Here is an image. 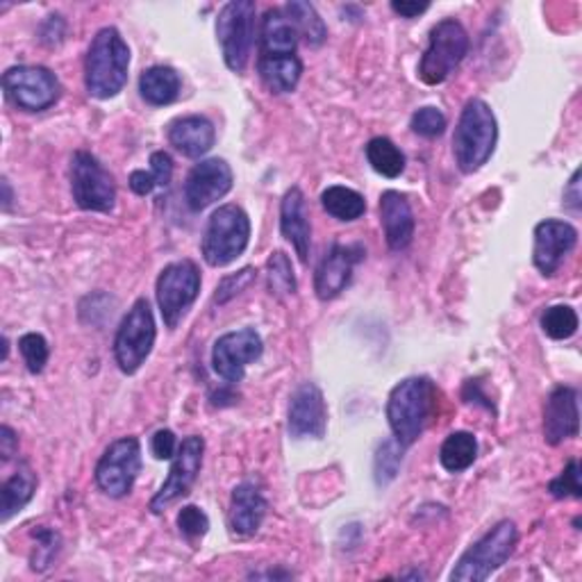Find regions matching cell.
<instances>
[{
	"label": "cell",
	"instance_id": "40",
	"mask_svg": "<svg viewBox=\"0 0 582 582\" xmlns=\"http://www.w3.org/2000/svg\"><path fill=\"white\" fill-rule=\"evenodd\" d=\"M255 278H257V272H255L253 266H246V268H242V272H237V274H233V276H226V278H223V280L218 283L214 300H216L218 305L228 303L231 298H235L237 294H242L246 287H251V285L255 283Z\"/></svg>",
	"mask_w": 582,
	"mask_h": 582
},
{
	"label": "cell",
	"instance_id": "18",
	"mask_svg": "<svg viewBox=\"0 0 582 582\" xmlns=\"http://www.w3.org/2000/svg\"><path fill=\"white\" fill-rule=\"evenodd\" d=\"M363 244H333L315 274V292L321 300L337 298L353 280L355 266L365 259Z\"/></svg>",
	"mask_w": 582,
	"mask_h": 582
},
{
	"label": "cell",
	"instance_id": "13",
	"mask_svg": "<svg viewBox=\"0 0 582 582\" xmlns=\"http://www.w3.org/2000/svg\"><path fill=\"white\" fill-rule=\"evenodd\" d=\"M203 453H205V439L198 435L185 437L183 443H177V451L173 456V464L169 471L166 482L160 487L157 494L151 501V512L162 514L177 501L190 497L194 489L198 473L203 469Z\"/></svg>",
	"mask_w": 582,
	"mask_h": 582
},
{
	"label": "cell",
	"instance_id": "44",
	"mask_svg": "<svg viewBox=\"0 0 582 582\" xmlns=\"http://www.w3.org/2000/svg\"><path fill=\"white\" fill-rule=\"evenodd\" d=\"M391 10L402 19H417L430 10V3H417V0H394Z\"/></svg>",
	"mask_w": 582,
	"mask_h": 582
},
{
	"label": "cell",
	"instance_id": "12",
	"mask_svg": "<svg viewBox=\"0 0 582 582\" xmlns=\"http://www.w3.org/2000/svg\"><path fill=\"white\" fill-rule=\"evenodd\" d=\"M142 471V443L137 437L112 441L96 464V484L110 499L127 497Z\"/></svg>",
	"mask_w": 582,
	"mask_h": 582
},
{
	"label": "cell",
	"instance_id": "34",
	"mask_svg": "<svg viewBox=\"0 0 582 582\" xmlns=\"http://www.w3.org/2000/svg\"><path fill=\"white\" fill-rule=\"evenodd\" d=\"M19 350L23 355V363H25L30 374L37 376V374H41L43 369H47L51 350H49V341L43 339V335H39V333L23 335L19 339Z\"/></svg>",
	"mask_w": 582,
	"mask_h": 582
},
{
	"label": "cell",
	"instance_id": "27",
	"mask_svg": "<svg viewBox=\"0 0 582 582\" xmlns=\"http://www.w3.org/2000/svg\"><path fill=\"white\" fill-rule=\"evenodd\" d=\"M37 476L30 464H19L14 476L3 484L0 491V521L8 523L14 514H19L34 497Z\"/></svg>",
	"mask_w": 582,
	"mask_h": 582
},
{
	"label": "cell",
	"instance_id": "45",
	"mask_svg": "<svg viewBox=\"0 0 582 582\" xmlns=\"http://www.w3.org/2000/svg\"><path fill=\"white\" fill-rule=\"evenodd\" d=\"M19 451V437L10 426L0 428V456H3V462H10Z\"/></svg>",
	"mask_w": 582,
	"mask_h": 582
},
{
	"label": "cell",
	"instance_id": "30",
	"mask_svg": "<svg viewBox=\"0 0 582 582\" xmlns=\"http://www.w3.org/2000/svg\"><path fill=\"white\" fill-rule=\"evenodd\" d=\"M324 210L337 221H357L367 212V201L360 192L344 185H333L321 194Z\"/></svg>",
	"mask_w": 582,
	"mask_h": 582
},
{
	"label": "cell",
	"instance_id": "8",
	"mask_svg": "<svg viewBox=\"0 0 582 582\" xmlns=\"http://www.w3.org/2000/svg\"><path fill=\"white\" fill-rule=\"evenodd\" d=\"M216 37L226 67L235 73H244L255 43L253 0H233V3L223 6L216 19Z\"/></svg>",
	"mask_w": 582,
	"mask_h": 582
},
{
	"label": "cell",
	"instance_id": "16",
	"mask_svg": "<svg viewBox=\"0 0 582 582\" xmlns=\"http://www.w3.org/2000/svg\"><path fill=\"white\" fill-rule=\"evenodd\" d=\"M578 244V231L566 221L547 218L537 223L534 228V248H532V262L540 268V274L551 278L558 274L562 262L571 255V251Z\"/></svg>",
	"mask_w": 582,
	"mask_h": 582
},
{
	"label": "cell",
	"instance_id": "1",
	"mask_svg": "<svg viewBox=\"0 0 582 582\" xmlns=\"http://www.w3.org/2000/svg\"><path fill=\"white\" fill-rule=\"evenodd\" d=\"M437 389L435 382L426 376H412L400 380L387 400V421L394 432V439L410 449L412 443L419 441L423 430L435 415Z\"/></svg>",
	"mask_w": 582,
	"mask_h": 582
},
{
	"label": "cell",
	"instance_id": "5",
	"mask_svg": "<svg viewBox=\"0 0 582 582\" xmlns=\"http://www.w3.org/2000/svg\"><path fill=\"white\" fill-rule=\"evenodd\" d=\"M519 542V530L514 521L506 519L491 528L482 540H478L451 571V580L458 582H482L497 573L514 553Z\"/></svg>",
	"mask_w": 582,
	"mask_h": 582
},
{
	"label": "cell",
	"instance_id": "29",
	"mask_svg": "<svg viewBox=\"0 0 582 582\" xmlns=\"http://www.w3.org/2000/svg\"><path fill=\"white\" fill-rule=\"evenodd\" d=\"M287 19L294 23L298 37L307 41V47H321L328 37V28L319 12L315 10L312 3H303V0H292V3L285 6Z\"/></svg>",
	"mask_w": 582,
	"mask_h": 582
},
{
	"label": "cell",
	"instance_id": "25",
	"mask_svg": "<svg viewBox=\"0 0 582 582\" xmlns=\"http://www.w3.org/2000/svg\"><path fill=\"white\" fill-rule=\"evenodd\" d=\"M257 73L264 82V86L272 94H292L300 82L303 75V62L298 55H285V58H259L257 60Z\"/></svg>",
	"mask_w": 582,
	"mask_h": 582
},
{
	"label": "cell",
	"instance_id": "28",
	"mask_svg": "<svg viewBox=\"0 0 582 582\" xmlns=\"http://www.w3.org/2000/svg\"><path fill=\"white\" fill-rule=\"evenodd\" d=\"M478 458V439L467 432H451L443 439L441 449H439V462L449 473H462L467 471Z\"/></svg>",
	"mask_w": 582,
	"mask_h": 582
},
{
	"label": "cell",
	"instance_id": "42",
	"mask_svg": "<svg viewBox=\"0 0 582 582\" xmlns=\"http://www.w3.org/2000/svg\"><path fill=\"white\" fill-rule=\"evenodd\" d=\"M151 173L155 175L157 187L166 190L171 185V177H173V160L166 151H155L151 155Z\"/></svg>",
	"mask_w": 582,
	"mask_h": 582
},
{
	"label": "cell",
	"instance_id": "24",
	"mask_svg": "<svg viewBox=\"0 0 582 582\" xmlns=\"http://www.w3.org/2000/svg\"><path fill=\"white\" fill-rule=\"evenodd\" d=\"M298 32L285 10H266L259 28V58L296 55Z\"/></svg>",
	"mask_w": 582,
	"mask_h": 582
},
{
	"label": "cell",
	"instance_id": "43",
	"mask_svg": "<svg viewBox=\"0 0 582 582\" xmlns=\"http://www.w3.org/2000/svg\"><path fill=\"white\" fill-rule=\"evenodd\" d=\"M130 190L137 196H149V194H153L160 187H157V181H155V175L151 171L146 173V171L140 169V171L130 173Z\"/></svg>",
	"mask_w": 582,
	"mask_h": 582
},
{
	"label": "cell",
	"instance_id": "37",
	"mask_svg": "<svg viewBox=\"0 0 582 582\" xmlns=\"http://www.w3.org/2000/svg\"><path fill=\"white\" fill-rule=\"evenodd\" d=\"M446 116L441 110L437 108H421L412 114V121H410V127L415 134H419V137H426V140H435V137H441L443 130H446Z\"/></svg>",
	"mask_w": 582,
	"mask_h": 582
},
{
	"label": "cell",
	"instance_id": "23",
	"mask_svg": "<svg viewBox=\"0 0 582 582\" xmlns=\"http://www.w3.org/2000/svg\"><path fill=\"white\" fill-rule=\"evenodd\" d=\"M268 503L262 491L253 482H242L235 487L231 499L228 525L235 537H253L266 517Z\"/></svg>",
	"mask_w": 582,
	"mask_h": 582
},
{
	"label": "cell",
	"instance_id": "11",
	"mask_svg": "<svg viewBox=\"0 0 582 582\" xmlns=\"http://www.w3.org/2000/svg\"><path fill=\"white\" fill-rule=\"evenodd\" d=\"M3 89L8 99L25 112H43L60 101L62 84L58 75L47 67L21 64L12 67L3 75Z\"/></svg>",
	"mask_w": 582,
	"mask_h": 582
},
{
	"label": "cell",
	"instance_id": "10",
	"mask_svg": "<svg viewBox=\"0 0 582 582\" xmlns=\"http://www.w3.org/2000/svg\"><path fill=\"white\" fill-rule=\"evenodd\" d=\"M201 292V272L192 259L173 262L162 268L157 278V305L162 312L164 326L175 330L177 324L185 319L190 307L196 303Z\"/></svg>",
	"mask_w": 582,
	"mask_h": 582
},
{
	"label": "cell",
	"instance_id": "21",
	"mask_svg": "<svg viewBox=\"0 0 582 582\" xmlns=\"http://www.w3.org/2000/svg\"><path fill=\"white\" fill-rule=\"evenodd\" d=\"M166 137H169V144L177 153L196 160V157H203L205 153L212 151V146L216 142V130L207 116L192 114V116L171 121L169 130H166Z\"/></svg>",
	"mask_w": 582,
	"mask_h": 582
},
{
	"label": "cell",
	"instance_id": "20",
	"mask_svg": "<svg viewBox=\"0 0 582 582\" xmlns=\"http://www.w3.org/2000/svg\"><path fill=\"white\" fill-rule=\"evenodd\" d=\"M380 221L391 251H406L412 244L417 221L406 194L389 190L380 196Z\"/></svg>",
	"mask_w": 582,
	"mask_h": 582
},
{
	"label": "cell",
	"instance_id": "7",
	"mask_svg": "<svg viewBox=\"0 0 582 582\" xmlns=\"http://www.w3.org/2000/svg\"><path fill=\"white\" fill-rule=\"evenodd\" d=\"M155 337L157 328L151 303L146 298H137L127 309V315L121 321V328L114 337V357L119 369L125 376H132L142 369L155 346Z\"/></svg>",
	"mask_w": 582,
	"mask_h": 582
},
{
	"label": "cell",
	"instance_id": "39",
	"mask_svg": "<svg viewBox=\"0 0 582 582\" xmlns=\"http://www.w3.org/2000/svg\"><path fill=\"white\" fill-rule=\"evenodd\" d=\"M177 528H181V534L187 537L190 542L201 540L210 530V517L201 508L187 506L177 512Z\"/></svg>",
	"mask_w": 582,
	"mask_h": 582
},
{
	"label": "cell",
	"instance_id": "46",
	"mask_svg": "<svg viewBox=\"0 0 582 582\" xmlns=\"http://www.w3.org/2000/svg\"><path fill=\"white\" fill-rule=\"evenodd\" d=\"M580 201H582V196H580V171H573V175H571V181H569V185H566V190H564V203L571 207V210H580Z\"/></svg>",
	"mask_w": 582,
	"mask_h": 582
},
{
	"label": "cell",
	"instance_id": "32",
	"mask_svg": "<svg viewBox=\"0 0 582 582\" xmlns=\"http://www.w3.org/2000/svg\"><path fill=\"white\" fill-rule=\"evenodd\" d=\"M266 283L268 292L274 296H294L296 294V276L289 257L283 251H276L266 262Z\"/></svg>",
	"mask_w": 582,
	"mask_h": 582
},
{
	"label": "cell",
	"instance_id": "22",
	"mask_svg": "<svg viewBox=\"0 0 582 582\" xmlns=\"http://www.w3.org/2000/svg\"><path fill=\"white\" fill-rule=\"evenodd\" d=\"M280 233L294 246L300 262H307L312 246V223L305 194L300 187H292L280 203Z\"/></svg>",
	"mask_w": 582,
	"mask_h": 582
},
{
	"label": "cell",
	"instance_id": "47",
	"mask_svg": "<svg viewBox=\"0 0 582 582\" xmlns=\"http://www.w3.org/2000/svg\"><path fill=\"white\" fill-rule=\"evenodd\" d=\"M3 192H6V196H3V210L10 212V207H12V187H10L8 177H3Z\"/></svg>",
	"mask_w": 582,
	"mask_h": 582
},
{
	"label": "cell",
	"instance_id": "9",
	"mask_svg": "<svg viewBox=\"0 0 582 582\" xmlns=\"http://www.w3.org/2000/svg\"><path fill=\"white\" fill-rule=\"evenodd\" d=\"M71 194L84 212L110 214L116 205L112 173L89 151H75L71 157Z\"/></svg>",
	"mask_w": 582,
	"mask_h": 582
},
{
	"label": "cell",
	"instance_id": "19",
	"mask_svg": "<svg viewBox=\"0 0 582 582\" xmlns=\"http://www.w3.org/2000/svg\"><path fill=\"white\" fill-rule=\"evenodd\" d=\"M580 430L578 389L560 385L551 391L544 408V439L551 446L575 437Z\"/></svg>",
	"mask_w": 582,
	"mask_h": 582
},
{
	"label": "cell",
	"instance_id": "31",
	"mask_svg": "<svg viewBox=\"0 0 582 582\" xmlns=\"http://www.w3.org/2000/svg\"><path fill=\"white\" fill-rule=\"evenodd\" d=\"M367 160L376 173L389 177V181L406 171V155L389 137H374L367 144Z\"/></svg>",
	"mask_w": 582,
	"mask_h": 582
},
{
	"label": "cell",
	"instance_id": "14",
	"mask_svg": "<svg viewBox=\"0 0 582 582\" xmlns=\"http://www.w3.org/2000/svg\"><path fill=\"white\" fill-rule=\"evenodd\" d=\"M264 344L255 328H242L216 339L212 350V367L218 378L237 385L246 376V367L262 357Z\"/></svg>",
	"mask_w": 582,
	"mask_h": 582
},
{
	"label": "cell",
	"instance_id": "26",
	"mask_svg": "<svg viewBox=\"0 0 582 582\" xmlns=\"http://www.w3.org/2000/svg\"><path fill=\"white\" fill-rule=\"evenodd\" d=\"M181 75L171 67H151L140 75V94L153 108H164L181 96Z\"/></svg>",
	"mask_w": 582,
	"mask_h": 582
},
{
	"label": "cell",
	"instance_id": "33",
	"mask_svg": "<svg viewBox=\"0 0 582 582\" xmlns=\"http://www.w3.org/2000/svg\"><path fill=\"white\" fill-rule=\"evenodd\" d=\"M578 315L571 305H553L542 315V330L555 341L571 339L578 333Z\"/></svg>",
	"mask_w": 582,
	"mask_h": 582
},
{
	"label": "cell",
	"instance_id": "38",
	"mask_svg": "<svg viewBox=\"0 0 582 582\" xmlns=\"http://www.w3.org/2000/svg\"><path fill=\"white\" fill-rule=\"evenodd\" d=\"M549 491L553 499H580L582 497V487H580V467L575 460H571L564 471L551 480Z\"/></svg>",
	"mask_w": 582,
	"mask_h": 582
},
{
	"label": "cell",
	"instance_id": "15",
	"mask_svg": "<svg viewBox=\"0 0 582 582\" xmlns=\"http://www.w3.org/2000/svg\"><path fill=\"white\" fill-rule=\"evenodd\" d=\"M235 175L226 160L210 157L198 162L185 183V201L192 212H203L233 190Z\"/></svg>",
	"mask_w": 582,
	"mask_h": 582
},
{
	"label": "cell",
	"instance_id": "41",
	"mask_svg": "<svg viewBox=\"0 0 582 582\" xmlns=\"http://www.w3.org/2000/svg\"><path fill=\"white\" fill-rule=\"evenodd\" d=\"M151 451L157 460H173V456L177 451V439H175L173 430H169V428L157 430L151 439Z\"/></svg>",
	"mask_w": 582,
	"mask_h": 582
},
{
	"label": "cell",
	"instance_id": "6",
	"mask_svg": "<svg viewBox=\"0 0 582 582\" xmlns=\"http://www.w3.org/2000/svg\"><path fill=\"white\" fill-rule=\"evenodd\" d=\"M469 53V34L456 19L439 21L428 37V49L419 62V78L435 86L451 78Z\"/></svg>",
	"mask_w": 582,
	"mask_h": 582
},
{
	"label": "cell",
	"instance_id": "35",
	"mask_svg": "<svg viewBox=\"0 0 582 582\" xmlns=\"http://www.w3.org/2000/svg\"><path fill=\"white\" fill-rule=\"evenodd\" d=\"M32 537L37 540V547L32 551L30 564L34 571H47L60 551V534L55 530L39 528L32 532Z\"/></svg>",
	"mask_w": 582,
	"mask_h": 582
},
{
	"label": "cell",
	"instance_id": "4",
	"mask_svg": "<svg viewBox=\"0 0 582 582\" xmlns=\"http://www.w3.org/2000/svg\"><path fill=\"white\" fill-rule=\"evenodd\" d=\"M251 242V218L239 205H221L207 221L203 235V259L218 268L244 255Z\"/></svg>",
	"mask_w": 582,
	"mask_h": 582
},
{
	"label": "cell",
	"instance_id": "36",
	"mask_svg": "<svg viewBox=\"0 0 582 582\" xmlns=\"http://www.w3.org/2000/svg\"><path fill=\"white\" fill-rule=\"evenodd\" d=\"M400 462H402V446L396 439L385 441L376 453V482L380 487L389 484L396 478Z\"/></svg>",
	"mask_w": 582,
	"mask_h": 582
},
{
	"label": "cell",
	"instance_id": "17",
	"mask_svg": "<svg viewBox=\"0 0 582 582\" xmlns=\"http://www.w3.org/2000/svg\"><path fill=\"white\" fill-rule=\"evenodd\" d=\"M328 408L324 391L315 382H303L289 400L287 430L294 439H324Z\"/></svg>",
	"mask_w": 582,
	"mask_h": 582
},
{
	"label": "cell",
	"instance_id": "2",
	"mask_svg": "<svg viewBox=\"0 0 582 582\" xmlns=\"http://www.w3.org/2000/svg\"><path fill=\"white\" fill-rule=\"evenodd\" d=\"M130 69V49L116 28H103L84 58V86L89 96L110 101L123 92Z\"/></svg>",
	"mask_w": 582,
	"mask_h": 582
},
{
	"label": "cell",
	"instance_id": "3",
	"mask_svg": "<svg viewBox=\"0 0 582 582\" xmlns=\"http://www.w3.org/2000/svg\"><path fill=\"white\" fill-rule=\"evenodd\" d=\"M497 142L499 123L494 112L484 101L471 99L464 105L453 134V155L458 169L462 173L480 171L494 155Z\"/></svg>",
	"mask_w": 582,
	"mask_h": 582
}]
</instances>
